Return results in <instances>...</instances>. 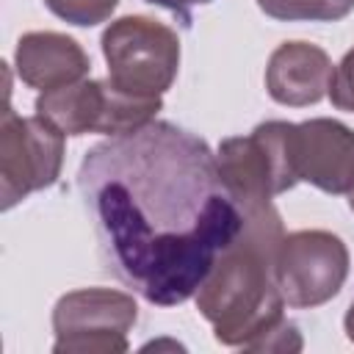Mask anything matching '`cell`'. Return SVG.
<instances>
[{"instance_id": "1", "label": "cell", "mask_w": 354, "mask_h": 354, "mask_svg": "<svg viewBox=\"0 0 354 354\" xmlns=\"http://www.w3.org/2000/svg\"><path fill=\"white\" fill-rule=\"evenodd\" d=\"M77 185L105 268L158 307L196 296L216 257L243 230L216 152L171 122L155 119L94 144Z\"/></svg>"}, {"instance_id": "2", "label": "cell", "mask_w": 354, "mask_h": 354, "mask_svg": "<svg viewBox=\"0 0 354 354\" xmlns=\"http://www.w3.org/2000/svg\"><path fill=\"white\" fill-rule=\"evenodd\" d=\"M285 238L274 205L243 213L241 235L216 257L196 290V310L221 346L249 348L282 321L285 299L277 285V249Z\"/></svg>"}, {"instance_id": "3", "label": "cell", "mask_w": 354, "mask_h": 354, "mask_svg": "<svg viewBox=\"0 0 354 354\" xmlns=\"http://www.w3.org/2000/svg\"><path fill=\"white\" fill-rule=\"evenodd\" d=\"M216 169L241 213L274 205V196L299 183L293 160V122L271 119L249 136L224 138L216 149Z\"/></svg>"}, {"instance_id": "4", "label": "cell", "mask_w": 354, "mask_h": 354, "mask_svg": "<svg viewBox=\"0 0 354 354\" xmlns=\"http://www.w3.org/2000/svg\"><path fill=\"white\" fill-rule=\"evenodd\" d=\"M102 55L108 80L136 97H163L180 69L177 33L141 14L113 19L102 30Z\"/></svg>"}, {"instance_id": "5", "label": "cell", "mask_w": 354, "mask_h": 354, "mask_svg": "<svg viewBox=\"0 0 354 354\" xmlns=\"http://www.w3.org/2000/svg\"><path fill=\"white\" fill-rule=\"evenodd\" d=\"M36 113L64 136H127L155 122L163 97H136L116 88L111 80H77L64 88L41 91Z\"/></svg>"}, {"instance_id": "6", "label": "cell", "mask_w": 354, "mask_h": 354, "mask_svg": "<svg viewBox=\"0 0 354 354\" xmlns=\"http://www.w3.org/2000/svg\"><path fill=\"white\" fill-rule=\"evenodd\" d=\"M138 321V304L116 288H80L53 307L55 354H124L127 332Z\"/></svg>"}, {"instance_id": "7", "label": "cell", "mask_w": 354, "mask_h": 354, "mask_svg": "<svg viewBox=\"0 0 354 354\" xmlns=\"http://www.w3.org/2000/svg\"><path fill=\"white\" fill-rule=\"evenodd\" d=\"M64 133L47 119L19 116L6 105L0 119V207L11 210L33 191L50 188L64 166Z\"/></svg>"}, {"instance_id": "8", "label": "cell", "mask_w": 354, "mask_h": 354, "mask_svg": "<svg viewBox=\"0 0 354 354\" xmlns=\"http://www.w3.org/2000/svg\"><path fill=\"white\" fill-rule=\"evenodd\" d=\"M348 249L326 230L288 232L277 249V285L288 307H321L340 293L348 277Z\"/></svg>"}, {"instance_id": "9", "label": "cell", "mask_w": 354, "mask_h": 354, "mask_svg": "<svg viewBox=\"0 0 354 354\" xmlns=\"http://www.w3.org/2000/svg\"><path fill=\"white\" fill-rule=\"evenodd\" d=\"M293 160L299 183L324 194L354 191V130L348 124L329 116L293 124Z\"/></svg>"}, {"instance_id": "10", "label": "cell", "mask_w": 354, "mask_h": 354, "mask_svg": "<svg viewBox=\"0 0 354 354\" xmlns=\"http://www.w3.org/2000/svg\"><path fill=\"white\" fill-rule=\"evenodd\" d=\"M332 58L313 41H282L266 66V91L274 102L304 108L329 94Z\"/></svg>"}, {"instance_id": "11", "label": "cell", "mask_w": 354, "mask_h": 354, "mask_svg": "<svg viewBox=\"0 0 354 354\" xmlns=\"http://www.w3.org/2000/svg\"><path fill=\"white\" fill-rule=\"evenodd\" d=\"M14 66L25 86L53 91L83 80L91 69V61L72 36L55 30H30L17 41Z\"/></svg>"}, {"instance_id": "12", "label": "cell", "mask_w": 354, "mask_h": 354, "mask_svg": "<svg viewBox=\"0 0 354 354\" xmlns=\"http://www.w3.org/2000/svg\"><path fill=\"white\" fill-rule=\"evenodd\" d=\"M257 6L279 22H337L354 11V0H257Z\"/></svg>"}, {"instance_id": "13", "label": "cell", "mask_w": 354, "mask_h": 354, "mask_svg": "<svg viewBox=\"0 0 354 354\" xmlns=\"http://www.w3.org/2000/svg\"><path fill=\"white\" fill-rule=\"evenodd\" d=\"M41 3L58 19L77 25V28H91V25L111 19V14L119 6V0H41Z\"/></svg>"}, {"instance_id": "14", "label": "cell", "mask_w": 354, "mask_h": 354, "mask_svg": "<svg viewBox=\"0 0 354 354\" xmlns=\"http://www.w3.org/2000/svg\"><path fill=\"white\" fill-rule=\"evenodd\" d=\"M329 100L337 111L354 113V47L340 58V64L332 69L329 80Z\"/></svg>"}, {"instance_id": "15", "label": "cell", "mask_w": 354, "mask_h": 354, "mask_svg": "<svg viewBox=\"0 0 354 354\" xmlns=\"http://www.w3.org/2000/svg\"><path fill=\"white\" fill-rule=\"evenodd\" d=\"M147 3L160 6V8H169V11L180 14L183 19H188V11H191L194 6H205V3H213V0H147Z\"/></svg>"}, {"instance_id": "16", "label": "cell", "mask_w": 354, "mask_h": 354, "mask_svg": "<svg viewBox=\"0 0 354 354\" xmlns=\"http://www.w3.org/2000/svg\"><path fill=\"white\" fill-rule=\"evenodd\" d=\"M343 329H346V337L354 343V301L348 304V310H346V318H343Z\"/></svg>"}, {"instance_id": "17", "label": "cell", "mask_w": 354, "mask_h": 354, "mask_svg": "<svg viewBox=\"0 0 354 354\" xmlns=\"http://www.w3.org/2000/svg\"><path fill=\"white\" fill-rule=\"evenodd\" d=\"M348 207H351V213H354V191H348Z\"/></svg>"}]
</instances>
